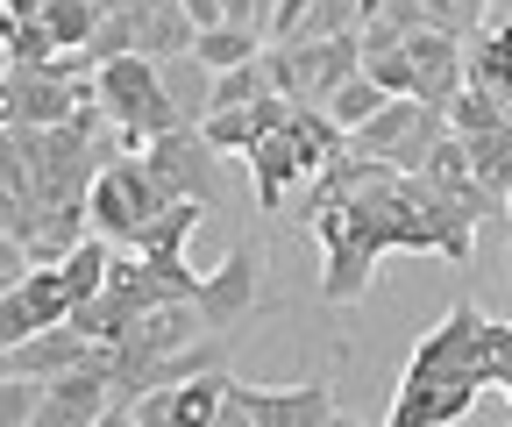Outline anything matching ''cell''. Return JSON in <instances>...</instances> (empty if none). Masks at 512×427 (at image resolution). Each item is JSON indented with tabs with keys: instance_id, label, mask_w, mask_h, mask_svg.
Here are the masks:
<instances>
[{
	"instance_id": "d6a6232c",
	"label": "cell",
	"mask_w": 512,
	"mask_h": 427,
	"mask_svg": "<svg viewBox=\"0 0 512 427\" xmlns=\"http://www.w3.org/2000/svg\"><path fill=\"white\" fill-rule=\"evenodd\" d=\"M328 427H356V420H349V413H335V420H328Z\"/></svg>"
},
{
	"instance_id": "8992f818",
	"label": "cell",
	"mask_w": 512,
	"mask_h": 427,
	"mask_svg": "<svg viewBox=\"0 0 512 427\" xmlns=\"http://www.w3.org/2000/svg\"><path fill=\"white\" fill-rule=\"evenodd\" d=\"M86 207H93V235H107L114 250H128L164 207H178L157 178H150V164L136 157V150H121L100 178H93V193H86Z\"/></svg>"
},
{
	"instance_id": "4dcf8cb0",
	"label": "cell",
	"mask_w": 512,
	"mask_h": 427,
	"mask_svg": "<svg viewBox=\"0 0 512 427\" xmlns=\"http://www.w3.org/2000/svg\"><path fill=\"white\" fill-rule=\"evenodd\" d=\"M498 392L512 399V321H505V349H498Z\"/></svg>"
},
{
	"instance_id": "4fadbf2b",
	"label": "cell",
	"mask_w": 512,
	"mask_h": 427,
	"mask_svg": "<svg viewBox=\"0 0 512 427\" xmlns=\"http://www.w3.org/2000/svg\"><path fill=\"white\" fill-rule=\"evenodd\" d=\"M256 271H264L256 242H235V250H228V264H221V271H207L200 314H207V328H214V335H228V328H235V321L256 307Z\"/></svg>"
},
{
	"instance_id": "f1b7e54d",
	"label": "cell",
	"mask_w": 512,
	"mask_h": 427,
	"mask_svg": "<svg viewBox=\"0 0 512 427\" xmlns=\"http://www.w3.org/2000/svg\"><path fill=\"white\" fill-rule=\"evenodd\" d=\"M185 15L200 22V29H221V22H228V8H221V0H185Z\"/></svg>"
},
{
	"instance_id": "e0dca14e",
	"label": "cell",
	"mask_w": 512,
	"mask_h": 427,
	"mask_svg": "<svg viewBox=\"0 0 512 427\" xmlns=\"http://www.w3.org/2000/svg\"><path fill=\"white\" fill-rule=\"evenodd\" d=\"M420 178H427V186H441L448 200H456L463 214H477V221H484V214H498V200L477 186V171H470V150H463V136H448V143L427 157V171H420Z\"/></svg>"
},
{
	"instance_id": "7402d4cb",
	"label": "cell",
	"mask_w": 512,
	"mask_h": 427,
	"mask_svg": "<svg viewBox=\"0 0 512 427\" xmlns=\"http://www.w3.org/2000/svg\"><path fill=\"white\" fill-rule=\"evenodd\" d=\"M64 57V43L50 36V22H8V65H22V72H50Z\"/></svg>"
},
{
	"instance_id": "603a6c76",
	"label": "cell",
	"mask_w": 512,
	"mask_h": 427,
	"mask_svg": "<svg viewBox=\"0 0 512 427\" xmlns=\"http://www.w3.org/2000/svg\"><path fill=\"white\" fill-rule=\"evenodd\" d=\"M420 8H427V29L456 36V43H477V36H484V15H491V0H420Z\"/></svg>"
},
{
	"instance_id": "5bb4252c",
	"label": "cell",
	"mask_w": 512,
	"mask_h": 427,
	"mask_svg": "<svg viewBox=\"0 0 512 427\" xmlns=\"http://www.w3.org/2000/svg\"><path fill=\"white\" fill-rule=\"evenodd\" d=\"M107 413H114L107 378L72 371V378H50V392H43V406H36V420H29V427H100Z\"/></svg>"
},
{
	"instance_id": "ba28073f",
	"label": "cell",
	"mask_w": 512,
	"mask_h": 427,
	"mask_svg": "<svg viewBox=\"0 0 512 427\" xmlns=\"http://www.w3.org/2000/svg\"><path fill=\"white\" fill-rule=\"evenodd\" d=\"M456 136L448 129V114L441 107H420V100H392L377 121H363V129L349 136L356 157H377V164H392V171H427V157Z\"/></svg>"
},
{
	"instance_id": "484cf974",
	"label": "cell",
	"mask_w": 512,
	"mask_h": 427,
	"mask_svg": "<svg viewBox=\"0 0 512 427\" xmlns=\"http://www.w3.org/2000/svg\"><path fill=\"white\" fill-rule=\"evenodd\" d=\"M43 392H50V378H8V385H0V427H29Z\"/></svg>"
},
{
	"instance_id": "3957f363",
	"label": "cell",
	"mask_w": 512,
	"mask_h": 427,
	"mask_svg": "<svg viewBox=\"0 0 512 427\" xmlns=\"http://www.w3.org/2000/svg\"><path fill=\"white\" fill-rule=\"evenodd\" d=\"M107 264H114V242L93 235L86 250H72L64 264H43V271H29V278H15L8 299H0V335H8V342H29V335H43V328H64L86 299H100Z\"/></svg>"
},
{
	"instance_id": "277c9868",
	"label": "cell",
	"mask_w": 512,
	"mask_h": 427,
	"mask_svg": "<svg viewBox=\"0 0 512 427\" xmlns=\"http://www.w3.org/2000/svg\"><path fill=\"white\" fill-rule=\"evenodd\" d=\"M349 150V129L328 114V107H292L285 129H271L264 143L249 150V178H256V207L278 214L306 178H320L335 157Z\"/></svg>"
},
{
	"instance_id": "30bf717a",
	"label": "cell",
	"mask_w": 512,
	"mask_h": 427,
	"mask_svg": "<svg viewBox=\"0 0 512 427\" xmlns=\"http://www.w3.org/2000/svg\"><path fill=\"white\" fill-rule=\"evenodd\" d=\"M86 100H93V79H64L57 65L50 72L8 65V86H0V114H8V129H64Z\"/></svg>"
},
{
	"instance_id": "d4e9b609",
	"label": "cell",
	"mask_w": 512,
	"mask_h": 427,
	"mask_svg": "<svg viewBox=\"0 0 512 427\" xmlns=\"http://www.w3.org/2000/svg\"><path fill=\"white\" fill-rule=\"evenodd\" d=\"M498 121H512L505 100H491L477 86H463L456 100H448V129H456V136H484V129H498Z\"/></svg>"
},
{
	"instance_id": "1f68e13d",
	"label": "cell",
	"mask_w": 512,
	"mask_h": 427,
	"mask_svg": "<svg viewBox=\"0 0 512 427\" xmlns=\"http://www.w3.org/2000/svg\"><path fill=\"white\" fill-rule=\"evenodd\" d=\"M214 427H256V420H249V413H242V406H235V399H228V413H221V420H214Z\"/></svg>"
},
{
	"instance_id": "ac0fdd59",
	"label": "cell",
	"mask_w": 512,
	"mask_h": 427,
	"mask_svg": "<svg viewBox=\"0 0 512 427\" xmlns=\"http://www.w3.org/2000/svg\"><path fill=\"white\" fill-rule=\"evenodd\" d=\"M463 150H470L477 186L498 207H512V121H498V129H484V136H463Z\"/></svg>"
},
{
	"instance_id": "9c48e42d",
	"label": "cell",
	"mask_w": 512,
	"mask_h": 427,
	"mask_svg": "<svg viewBox=\"0 0 512 427\" xmlns=\"http://www.w3.org/2000/svg\"><path fill=\"white\" fill-rule=\"evenodd\" d=\"M143 164H150V178L171 200H192V207H214L221 200V150L207 143V129H164V136H150Z\"/></svg>"
},
{
	"instance_id": "f546056e",
	"label": "cell",
	"mask_w": 512,
	"mask_h": 427,
	"mask_svg": "<svg viewBox=\"0 0 512 427\" xmlns=\"http://www.w3.org/2000/svg\"><path fill=\"white\" fill-rule=\"evenodd\" d=\"M0 8H8V22H43L50 0H0Z\"/></svg>"
},
{
	"instance_id": "52a82bcc",
	"label": "cell",
	"mask_w": 512,
	"mask_h": 427,
	"mask_svg": "<svg viewBox=\"0 0 512 427\" xmlns=\"http://www.w3.org/2000/svg\"><path fill=\"white\" fill-rule=\"evenodd\" d=\"M264 65H271V86L292 107H328L363 72V36H342V43H271Z\"/></svg>"
},
{
	"instance_id": "2e32d148",
	"label": "cell",
	"mask_w": 512,
	"mask_h": 427,
	"mask_svg": "<svg viewBox=\"0 0 512 427\" xmlns=\"http://www.w3.org/2000/svg\"><path fill=\"white\" fill-rule=\"evenodd\" d=\"M157 79H164V93H171L185 129H207V121H214V65H200V57L185 50V57H164Z\"/></svg>"
},
{
	"instance_id": "44dd1931",
	"label": "cell",
	"mask_w": 512,
	"mask_h": 427,
	"mask_svg": "<svg viewBox=\"0 0 512 427\" xmlns=\"http://www.w3.org/2000/svg\"><path fill=\"white\" fill-rule=\"evenodd\" d=\"M384 107H392V93H384V86H377V79H370V72H356V79H349V86H342V93H335V100H328V114H335V121H342V129H349V136H356V129H363V121H377V114H384Z\"/></svg>"
},
{
	"instance_id": "83f0119b",
	"label": "cell",
	"mask_w": 512,
	"mask_h": 427,
	"mask_svg": "<svg viewBox=\"0 0 512 427\" xmlns=\"http://www.w3.org/2000/svg\"><path fill=\"white\" fill-rule=\"evenodd\" d=\"M313 15V0H278V15H271V43H292Z\"/></svg>"
},
{
	"instance_id": "6da1fadb",
	"label": "cell",
	"mask_w": 512,
	"mask_h": 427,
	"mask_svg": "<svg viewBox=\"0 0 512 427\" xmlns=\"http://www.w3.org/2000/svg\"><path fill=\"white\" fill-rule=\"evenodd\" d=\"M313 235L328 250V271H320V299L328 307L363 299L377 278V257H392V250H420V257H448V264L477 257V214H463L420 171H377L370 186L342 193L320 214Z\"/></svg>"
},
{
	"instance_id": "5b68a950",
	"label": "cell",
	"mask_w": 512,
	"mask_h": 427,
	"mask_svg": "<svg viewBox=\"0 0 512 427\" xmlns=\"http://www.w3.org/2000/svg\"><path fill=\"white\" fill-rule=\"evenodd\" d=\"M93 86H100V107H107V121L121 129V143L136 150V157L150 150V136H164V129H185L150 57H114L107 72H93Z\"/></svg>"
},
{
	"instance_id": "d6986e66",
	"label": "cell",
	"mask_w": 512,
	"mask_h": 427,
	"mask_svg": "<svg viewBox=\"0 0 512 427\" xmlns=\"http://www.w3.org/2000/svg\"><path fill=\"white\" fill-rule=\"evenodd\" d=\"M470 86L505 100V114H512V22H498L470 43Z\"/></svg>"
},
{
	"instance_id": "8fae6325",
	"label": "cell",
	"mask_w": 512,
	"mask_h": 427,
	"mask_svg": "<svg viewBox=\"0 0 512 427\" xmlns=\"http://www.w3.org/2000/svg\"><path fill=\"white\" fill-rule=\"evenodd\" d=\"M228 399L256 427H328L335 420V385H320V378H306V385H242V378H228Z\"/></svg>"
},
{
	"instance_id": "9a60e30c",
	"label": "cell",
	"mask_w": 512,
	"mask_h": 427,
	"mask_svg": "<svg viewBox=\"0 0 512 427\" xmlns=\"http://www.w3.org/2000/svg\"><path fill=\"white\" fill-rule=\"evenodd\" d=\"M285 121H292V100L271 93V100H256V107H242V114H214V121H207V143H214L221 157H249L271 129H285Z\"/></svg>"
},
{
	"instance_id": "7c38bea8",
	"label": "cell",
	"mask_w": 512,
	"mask_h": 427,
	"mask_svg": "<svg viewBox=\"0 0 512 427\" xmlns=\"http://www.w3.org/2000/svg\"><path fill=\"white\" fill-rule=\"evenodd\" d=\"M143 427H214L228 413V371H207V378H192V385H164L150 392L143 406H128Z\"/></svg>"
},
{
	"instance_id": "ffe728a7",
	"label": "cell",
	"mask_w": 512,
	"mask_h": 427,
	"mask_svg": "<svg viewBox=\"0 0 512 427\" xmlns=\"http://www.w3.org/2000/svg\"><path fill=\"white\" fill-rule=\"evenodd\" d=\"M271 43L256 36V29H235V22H221V29H200V43H192V57L200 65H214V72H235V65H256Z\"/></svg>"
},
{
	"instance_id": "7a4b0ae2",
	"label": "cell",
	"mask_w": 512,
	"mask_h": 427,
	"mask_svg": "<svg viewBox=\"0 0 512 427\" xmlns=\"http://www.w3.org/2000/svg\"><path fill=\"white\" fill-rule=\"evenodd\" d=\"M498 349L505 321H491L477 299H456L441 328H427V342L413 349L384 427H456L477 406V392H498Z\"/></svg>"
},
{
	"instance_id": "cb8c5ba5",
	"label": "cell",
	"mask_w": 512,
	"mask_h": 427,
	"mask_svg": "<svg viewBox=\"0 0 512 427\" xmlns=\"http://www.w3.org/2000/svg\"><path fill=\"white\" fill-rule=\"evenodd\" d=\"M43 22H50V36L64 43V57H72V50H86V43H93L100 8H93V0H50V8H43Z\"/></svg>"
},
{
	"instance_id": "4316f807",
	"label": "cell",
	"mask_w": 512,
	"mask_h": 427,
	"mask_svg": "<svg viewBox=\"0 0 512 427\" xmlns=\"http://www.w3.org/2000/svg\"><path fill=\"white\" fill-rule=\"evenodd\" d=\"M363 72L392 93V100H413V65H406V50H377V57H363Z\"/></svg>"
}]
</instances>
